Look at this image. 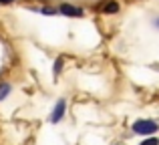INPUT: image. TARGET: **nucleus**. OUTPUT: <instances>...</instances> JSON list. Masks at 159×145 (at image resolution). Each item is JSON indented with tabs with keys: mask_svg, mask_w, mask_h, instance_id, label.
Instances as JSON below:
<instances>
[{
	"mask_svg": "<svg viewBox=\"0 0 159 145\" xmlns=\"http://www.w3.org/2000/svg\"><path fill=\"white\" fill-rule=\"evenodd\" d=\"M131 133L137 137H151L159 133V121L151 117H139L131 123Z\"/></svg>",
	"mask_w": 159,
	"mask_h": 145,
	"instance_id": "nucleus-1",
	"label": "nucleus"
},
{
	"mask_svg": "<svg viewBox=\"0 0 159 145\" xmlns=\"http://www.w3.org/2000/svg\"><path fill=\"white\" fill-rule=\"evenodd\" d=\"M66 109H69V99H66V97H58L57 101H54L51 113H48V123H51V125H58V123H62L65 117H66Z\"/></svg>",
	"mask_w": 159,
	"mask_h": 145,
	"instance_id": "nucleus-2",
	"label": "nucleus"
},
{
	"mask_svg": "<svg viewBox=\"0 0 159 145\" xmlns=\"http://www.w3.org/2000/svg\"><path fill=\"white\" fill-rule=\"evenodd\" d=\"M57 10L61 16H66V18H83L85 16V8L77 6V4H70V2H61L57 6Z\"/></svg>",
	"mask_w": 159,
	"mask_h": 145,
	"instance_id": "nucleus-3",
	"label": "nucleus"
},
{
	"mask_svg": "<svg viewBox=\"0 0 159 145\" xmlns=\"http://www.w3.org/2000/svg\"><path fill=\"white\" fill-rule=\"evenodd\" d=\"M99 10H101L103 14H107V16H113V14H119L121 4L117 2V0H103V2L99 4Z\"/></svg>",
	"mask_w": 159,
	"mask_h": 145,
	"instance_id": "nucleus-4",
	"label": "nucleus"
},
{
	"mask_svg": "<svg viewBox=\"0 0 159 145\" xmlns=\"http://www.w3.org/2000/svg\"><path fill=\"white\" fill-rule=\"evenodd\" d=\"M14 91V85L10 81H0V103H4Z\"/></svg>",
	"mask_w": 159,
	"mask_h": 145,
	"instance_id": "nucleus-5",
	"label": "nucleus"
},
{
	"mask_svg": "<svg viewBox=\"0 0 159 145\" xmlns=\"http://www.w3.org/2000/svg\"><path fill=\"white\" fill-rule=\"evenodd\" d=\"M62 69H65V57H57L52 63V79H58L62 73Z\"/></svg>",
	"mask_w": 159,
	"mask_h": 145,
	"instance_id": "nucleus-6",
	"label": "nucleus"
},
{
	"mask_svg": "<svg viewBox=\"0 0 159 145\" xmlns=\"http://www.w3.org/2000/svg\"><path fill=\"white\" fill-rule=\"evenodd\" d=\"M36 12H40V14H44V16H57L58 14V10L54 6H40V8H34Z\"/></svg>",
	"mask_w": 159,
	"mask_h": 145,
	"instance_id": "nucleus-7",
	"label": "nucleus"
},
{
	"mask_svg": "<svg viewBox=\"0 0 159 145\" xmlns=\"http://www.w3.org/2000/svg\"><path fill=\"white\" fill-rule=\"evenodd\" d=\"M139 145H159V137H157V135H151V137H141Z\"/></svg>",
	"mask_w": 159,
	"mask_h": 145,
	"instance_id": "nucleus-8",
	"label": "nucleus"
},
{
	"mask_svg": "<svg viewBox=\"0 0 159 145\" xmlns=\"http://www.w3.org/2000/svg\"><path fill=\"white\" fill-rule=\"evenodd\" d=\"M16 0H0V4H4V6H10V4H14Z\"/></svg>",
	"mask_w": 159,
	"mask_h": 145,
	"instance_id": "nucleus-9",
	"label": "nucleus"
},
{
	"mask_svg": "<svg viewBox=\"0 0 159 145\" xmlns=\"http://www.w3.org/2000/svg\"><path fill=\"white\" fill-rule=\"evenodd\" d=\"M151 24H153V26H155L157 30H159V16H157V18H153V20H151Z\"/></svg>",
	"mask_w": 159,
	"mask_h": 145,
	"instance_id": "nucleus-10",
	"label": "nucleus"
},
{
	"mask_svg": "<svg viewBox=\"0 0 159 145\" xmlns=\"http://www.w3.org/2000/svg\"><path fill=\"white\" fill-rule=\"evenodd\" d=\"M109 145H125V141H113V143H109Z\"/></svg>",
	"mask_w": 159,
	"mask_h": 145,
	"instance_id": "nucleus-11",
	"label": "nucleus"
},
{
	"mask_svg": "<svg viewBox=\"0 0 159 145\" xmlns=\"http://www.w3.org/2000/svg\"><path fill=\"white\" fill-rule=\"evenodd\" d=\"M149 67H151V69H157V71H159V65H149Z\"/></svg>",
	"mask_w": 159,
	"mask_h": 145,
	"instance_id": "nucleus-12",
	"label": "nucleus"
}]
</instances>
